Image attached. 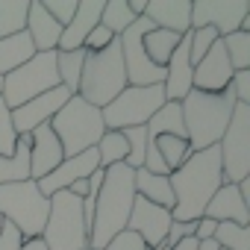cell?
<instances>
[{"mask_svg": "<svg viewBox=\"0 0 250 250\" xmlns=\"http://www.w3.org/2000/svg\"><path fill=\"white\" fill-rule=\"evenodd\" d=\"M168 180H171V191H174L171 218L174 221H200L206 203L224 186L218 147H206V150L191 153Z\"/></svg>", "mask_w": 250, "mask_h": 250, "instance_id": "6da1fadb", "label": "cell"}, {"mask_svg": "<svg viewBox=\"0 0 250 250\" xmlns=\"http://www.w3.org/2000/svg\"><path fill=\"white\" fill-rule=\"evenodd\" d=\"M133 200H136L133 168H127L124 162L106 168L97 200H94V218H91V229H88V250H103L115 235H121L127 229Z\"/></svg>", "mask_w": 250, "mask_h": 250, "instance_id": "7a4b0ae2", "label": "cell"}, {"mask_svg": "<svg viewBox=\"0 0 250 250\" xmlns=\"http://www.w3.org/2000/svg\"><path fill=\"white\" fill-rule=\"evenodd\" d=\"M235 94L232 88L221 91V94H203V91H188L180 100V112H183V127H186V139L191 153L206 150V147H218L229 115L235 109Z\"/></svg>", "mask_w": 250, "mask_h": 250, "instance_id": "3957f363", "label": "cell"}, {"mask_svg": "<svg viewBox=\"0 0 250 250\" xmlns=\"http://www.w3.org/2000/svg\"><path fill=\"white\" fill-rule=\"evenodd\" d=\"M50 130H53V136L59 139L65 159H68V156H80V153L97 147L100 136L106 133L100 109L91 106V103H85V100L77 97V94H71L68 103L50 118Z\"/></svg>", "mask_w": 250, "mask_h": 250, "instance_id": "277c9868", "label": "cell"}, {"mask_svg": "<svg viewBox=\"0 0 250 250\" xmlns=\"http://www.w3.org/2000/svg\"><path fill=\"white\" fill-rule=\"evenodd\" d=\"M127 85L130 83H127V71H124V56H121L118 39L106 50H100V53H85L77 97H83L85 103L103 109L106 103H112Z\"/></svg>", "mask_w": 250, "mask_h": 250, "instance_id": "5b68a950", "label": "cell"}, {"mask_svg": "<svg viewBox=\"0 0 250 250\" xmlns=\"http://www.w3.org/2000/svg\"><path fill=\"white\" fill-rule=\"evenodd\" d=\"M50 215V197H44L36 186V180L0 186V218L9 221L24 241L42 238V229Z\"/></svg>", "mask_w": 250, "mask_h": 250, "instance_id": "8992f818", "label": "cell"}, {"mask_svg": "<svg viewBox=\"0 0 250 250\" xmlns=\"http://www.w3.org/2000/svg\"><path fill=\"white\" fill-rule=\"evenodd\" d=\"M47 250H88V227L83 218V200L68 188L50 197V215L42 229Z\"/></svg>", "mask_w": 250, "mask_h": 250, "instance_id": "52a82bcc", "label": "cell"}, {"mask_svg": "<svg viewBox=\"0 0 250 250\" xmlns=\"http://www.w3.org/2000/svg\"><path fill=\"white\" fill-rule=\"evenodd\" d=\"M165 91L162 85H127L112 103L100 109L103 127L106 130H130V127H145V124L165 106Z\"/></svg>", "mask_w": 250, "mask_h": 250, "instance_id": "ba28073f", "label": "cell"}, {"mask_svg": "<svg viewBox=\"0 0 250 250\" xmlns=\"http://www.w3.org/2000/svg\"><path fill=\"white\" fill-rule=\"evenodd\" d=\"M59 88V74H56V50L53 53H36L27 59L21 68L3 77V100L9 109H18L30 103L33 97Z\"/></svg>", "mask_w": 250, "mask_h": 250, "instance_id": "9c48e42d", "label": "cell"}, {"mask_svg": "<svg viewBox=\"0 0 250 250\" xmlns=\"http://www.w3.org/2000/svg\"><path fill=\"white\" fill-rule=\"evenodd\" d=\"M218 153H221L224 183L235 186L244 177H250V106L247 103H235L229 124L218 142Z\"/></svg>", "mask_w": 250, "mask_h": 250, "instance_id": "30bf717a", "label": "cell"}, {"mask_svg": "<svg viewBox=\"0 0 250 250\" xmlns=\"http://www.w3.org/2000/svg\"><path fill=\"white\" fill-rule=\"evenodd\" d=\"M247 12V0H191V30L212 27L224 39L238 33V24Z\"/></svg>", "mask_w": 250, "mask_h": 250, "instance_id": "8fae6325", "label": "cell"}, {"mask_svg": "<svg viewBox=\"0 0 250 250\" xmlns=\"http://www.w3.org/2000/svg\"><path fill=\"white\" fill-rule=\"evenodd\" d=\"M171 212L162 209V206H153L150 200L145 197H136L133 200V212H130V221H127V229L136 232L147 250H162L165 247V235H168V227H171Z\"/></svg>", "mask_w": 250, "mask_h": 250, "instance_id": "7c38bea8", "label": "cell"}, {"mask_svg": "<svg viewBox=\"0 0 250 250\" xmlns=\"http://www.w3.org/2000/svg\"><path fill=\"white\" fill-rule=\"evenodd\" d=\"M232 65L227 59V50H224V42L218 39L206 56L194 65V74H191V88L194 91H203V94H221L229 88V80H232Z\"/></svg>", "mask_w": 250, "mask_h": 250, "instance_id": "4fadbf2b", "label": "cell"}, {"mask_svg": "<svg viewBox=\"0 0 250 250\" xmlns=\"http://www.w3.org/2000/svg\"><path fill=\"white\" fill-rule=\"evenodd\" d=\"M68 91L59 85V88H53V91H44V94H39V97H33L30 103H24V106H18V109H9L12 112V124H15V133L18 136H30L33 130H39L42 124H50V118L68 103Z\"/></svg>", "mask_w": 250, "mask_h": 250, "instance_id": "5bb4252c", "label": "cell"}, {"mask_svg": "<svg viewBox=\"0 0 250 250\" xmlns=\"http://www.w3.org/2000/svg\"><path fill=\"white\" fill-rule=\"evenodd\" d=\"M97 168H100V159H97V150L91 147V150H85V153H80V156L62 159V165H59L53 174H47L44 180H39L36 186H39V191H42L44 197H53L56 191H65V188H71L74 183L88 180Z\"/></svg>", "mask_w": 250, "mask_h": 250, "instance_id": "9a60e30c", "label": "cell"}, {"mask_svg": "<svg viewBox=\"0 0 250 250\" xmlns=\"http://www.w3.org/2000/svg\"><path fill=\"white\" fill-rule=\"evenodd\" d=\"M65 153H62V145L59 139L53 136L50 124H42L39 130L30 133V180H44L47 174H53L59 165H62Z\"/></svg>", "mask_w": 250, "mask_h": 250, "instance_id": "2e32d148", "label": "cell"}, {"mask_svg": "<svg viewBox=\"0 0 250 250\" xmlns=\"http://www.w3.org/2000/svg\"><path fill=\"white\" fill-rule=\"evenodd\" d=\"M191 33V30H188ZM188 33L180 39L177 50L171 53L168 65H165V83H162V91H165V100L168 103H180L188 91H191V74H194V65L188 59Z\"/></svg>", "mask_w": 250, "mask_h": 250, "instance_id": "e0dca14e", "label": "cell"}, {"mask_svg": "<svg viewBox=\"0 0 250 250\" xmlns=\"http://www.w3.org/2000/svg\"><path fill=\"white\" fill-rule=\"evenodd\" d=\"M203 218L215 221V224H235V227H247L250 224V206L244 203V197L238 194V186L224 183L212 200L203 209Z\"/></svg>", "mask_w": 250, "mask_h": 250, "instance_id": "ac0fdd59", "label": "cell"}, {"mask_svg": "<svg viewBox=\"0 0 250 250\" xmlns=\"http://www.w3.org/2000/svg\"><path fill=\"white\" fill-rule=\"evenodd\" d=\"M145 18L156 30L186 36L191 30V0H147Z\"/></svg>", "mask_w": 250, "mask_h": 250, "instance_id": "d6986e66", "label": "cell"}, {"mask_svg": "<svg viewBox=\"0 0 250 250\" xmlns=\"http://www.w3.org/2000/svg\"><path fill=\"white\" fill-rule=\"evenodd\" d=\"M100 12H103V0H77V12L71 24L62 30L56 50H83L88 33L100 24Z\"/></svg>", "mask_w": 250, "mask_h": 250, "instance_id": "ffe728a7", "label": "cell"}, {"mask_svg": "<svg viewBox=\"0 0 250 250\" xmlns=\"http://www.w3.org/2000/svg\"><path fill=\"white\" fill-rule=\"evenodd\" d=\"M27 36L36 47V53H53L62 36V27L44 12L42 0H30V9H27Z\"/></svg>", "mask_w": 250, "mask_h": 250, "instance_id": "44dd1931", "label": "cell"}, {"mask_svg": "<svg viewBox=\"0 0 250 250\" xmlns=\"http://www.w3.org/2000/svg\"><path fill=\"white\" fill-rule=\"evenodd\" d=\"M133 183H136V197H145L153 206H162L168 212L174 209V191H171V180L168 177H159V174H150L145 168H136L133 171Z\"/></svg>", "mask_w": 250, "mask_h": 250, "instance_id": "7402d4cb", "label": "cell"}, {"mask_svg": "<svg viewBox=\"0 0 250 250\" xmlns=\"http://www.w3.org/2000/svg\"><path fill=\"white\" fill-rule=\"evenodd\" d=\"M33 56H36V47H33L27 30L24 33H15L9 39H0V77L12 74L15 68H21Z\"/></svg>", "mask_w": 250, "mask_h": 250, "instance_id": "603a6c76", "label": "cell"}, {"mask_svg": "<svg viewBox=\"0 0 250 250\" xmlns=\"http://www.w3.org/2000/svg\"><path fill=\"white\" fill-rule=\"evenodd\" d=\"M24 180H30V136H18L12 156H0V186Z\"/></svg>", "mask_w": 250, "mask_h": 250, "instance_id": "cb8c5ba5", "label": "cell"}, {"mask_svg": "<svg viewBox=\"0 0 250 250\" xmlns=\"http://www.w3.org/2000/svg\"><path fill=\"white\" fill-rule=\"evenodd\" d=\"M180 39H183V36H177V33H168V30H156V27H153V30H147V33H145L142 47H145L147 59H150L156 68H165V65H168V59H171V53L177 50Z\"/></svg>", "mask_w": 250, "mask_h": 250, "instance_id": "d4e9b609", "label": "cell"}, {"mask_svg": "<svg viewBox=\"0 0 250 250\" xmlns=\"http://www.w3.org/2000/svg\"><path fill=\"white\" fill-rule=\"evenodd\" d=\"M145 130H147V142L156 139V136H183V139H186L180 103H165V106L145 124Z\"/></svg>", "mask_w": 250, "mask_h": 250, "instance_id": "484cf974", "label": "cell"}, {"mask_svg": "<svg viewBox=\"0 0 250 250\" xmlns=\"http://www.w3.org/2000/svg\"><path fill=\"white\" fill-rule=\"evenodd\" d=\"M83 62H85V50H56V74H59V85H62L68 94H77V88H80Z\"/></svg>", "mask_w": 250, "mask_h": 250, "instance_id": "4316f807", "label": "cell"}, {"mask_svg": "<svg viewBox=\"0 0 250 250\" xmlns=\"http://www.w3.org/2000/svg\"><path fill=\"white\" fill-rule=\"evenodd\" d=\"M147 145H150V147H156V153L162 156V162H165L168 174H174V171H177L188 156H191L188 139H183V136H156V139H150Z\"/></svg>", "mask_w": 250, "mask_h": 250, "instance_id": "83f0119b", "label": "cell"}, {"mask_svg": "<svg viewBox=\"0 0 250 250\" xmlns=\"http://www.w3.org/2000/svg\"><path fill=\"white\" fill-rule=\"evenodd\" d=\"M30 0H0V39H9L27 30Z\"/></svg>", "mask_w": 250, "mask_h": 250, "instance_id": "f1b7e54d", "label": "cell"}, {"mask_svg": "<svg viewBox=\"0 0 250 250\" xmlns=\"http://www.w3.org/2000/svg\"><path fill=\"white\" fill-rule=\"evenodd\" d=\"M136 18L139 15H133V9H130V3L127 0H103V12H100V27H106L112 36H121L127 27H133L136 24Z\"/></svg>", "mask_w": 250, "mask_h": 250, "instance_id": "f546056e", "label": "cell"}, {"mask_svg": "<svg viewBox=\"0 0 250 250\" xmlns=\"http://www.w3.org/2000/svg\"><path fill=\"white\" fill-rule=\"evenodd\" d=\"M94 150H97V159H100V171L127 162V142H124V136L118 130H106Z\"/></svg>", "mask_w": 250, "mask_h": 250, "instance_id": "4dcf8cb0", "label": "cell"}, {"mask_svg": "<svg viewBox=\"0 0 250 250\" xmlns=\"http://www.w3.org/2000/svg\"><path fill=\"white\" fill-rule=\"evenodd\" d=\"M221 42L232 71H250V33H232V36H224Z\"/></svg>", "mask_w": 250, "mask_h": 250, "instance_id": "1f68e13d", "label": "cell"}, {"mask_svg": "<svg viewBox=\"0 0 250 250\" xmlns=\"http://www.w3.org/2000/svg\"><path fill=\"white\" fill-rule=\"evenodd\" d=\"M212 241L221 250H250V229L235 227V224H218Z\"/></svg>", "mask_w": 250, "mask_h": 250, "instance_id": "d6a6232c", "label": "cell"}, {"mask_svg": "<svg viewBox=\"0 0 250 250\" xmlns=\"http://www.w3.org/2000/svg\"><path fill=\"white\" fill-rule=\"evenodd\" d=\"M15 145H18V133H15V124H12V112L0 100V156H12Z\"/></svg>", "mask_w": 250, "mask_h": 250, "instance_id": "836d02e7", "label": "cell"}, {"mask_svg": "<svg viewBox=\"0 0 250 250\" xmlns=\"http://www.w3.org/2000/svg\"><path fill=\"white\" fill-rule=\"evenodd\" d=\"M42 6H44V12L65 30V27L71 24L74 12H77V0H42Z\"/></svg>", "mask_w": 250, "mask_h": 250, "instance_id": "e575fe53", "label": "cell"}, {"mask_svg": "<svg viewBox=\"0 0 250 250\" xmlns=\"http://www.w3.org/2000/svg\"><path fill=\"white\" fill-rule=\"evenodd\" d=\"M115 39H118V36H112L106 27H100V24H97V27L88 33V39L83 42V50H85V53H100V50H106Z\"/></svg>", "mask_w": 250, "mask_h": 250, "instance_id": "d590c367", "label": "cell"}, {"mask_svg": "<svg viewBox=\"0 0 250 250\" xmlns=\"http://www.w3.org/2000/svg\"><path fill=\"white\" fill-rule=\"evenodd\" d=\"M194 229H197V221H171L168 235H165V247L171 250V247L180 244L183 238H194Z\"/></svg>", "mask_w": 250, "mask_h": 250, "instance_id": "8d00e7d4", "label": "cell"}, {"mask_svg": "<svg viewBox=\"0 0 250 250\" xmlns=\"http://www.w3.org/2000/svg\"><path fill=\"white\" fill-rule=\"evenodd\" d=\"M103 250H147V247H145V241H142L136 232L124 229V232H121V235H115Z\"/></svg>", "mask_w": 250, "mask_h": 250, "instance_id": "74e56055", "label": "cell"}, {"mask_svg": "<svg viewBox=\"0 0 250 250\" xmlns=\"http://www.w3.org/2000/svg\"><path fill=\"white\" fill-rule=\"evenodd\" d=\"M229 88H232V94H235L238 103L250 106V71H235L232 80H229Z\"/></svg>", "mask_w": 250, "mask_h": 250, "instance_id": "f35d334b", "label": "cell"}, {"mask_svg": "<svg viewBox=\"0 0 250 250\" xmlns=\"http://www.w3.org/2000/svg\"><path fill=\"white\" fill-rule=\"evenodd\" d=\"M21 247H24V235L9 221H3V229H0V250H21Z\"/></svg>", "mask_w": 250, "mask_h": 250, "instance_id": "ab89813d", "label": "cell"}, {"mask_svg": "<svg viewBox=\"0 0 250 250\" xmlns=\"http://www.w3.org/2000/svg\"><path fill=\"white\" fill-rule=\"evenodd\" d=\"M215 227H218L215 221L200 218V221H197V229H194V238H197V241H209V238L215 235Z\"/></svg>", "mask_w": 250, "mask_h": 250, "instance_id": "60d3db41", "label": "cell"}, {"mask_svg": "<svg viewBox=\"0 0 250 250\" xmlns=\"http://www.w3.org/2000/svg\"><path fill=\"white\" fill-rule=\"evenodd\" d=\"M68 191H71L74 197H80V200H83V197L88 194V180H80V183H74V186H71Z\"/></svg>", "mask_w": 250, "mask_h": 250, "instance_id": "b9f144b4", "label": "cell"}, {"mask_svg": "<svg viewBox=\"0 0 250 250\" xmlns=\"http://www.w3.org/2000/svg\"><path fill=\"white\" fill-rule=\"evenodd\" d=\"M127 3H130V9H133V15H145V9H147V0H127Z\"/></svg>", "mask_w": 250, "mask_h": 250, "instance_id": "7bdbcfd3", "label": "cell"}, {"mask_svg": "<svg viewBox=\"0 0 250 250\" xmlns=\"http://www.w3.org/2000/svg\"><path fill=\"white\" fill-rule=\"evenodd\" d=\"M171 250H197V238H183V241L174 244Z\"/></svg>", "mask_w": 250, "mask_h": 250, "instance_id": "ee69618b", "label": "cell"}, {"mask_svg": "<svg viewBox=\"0 0 250 250\" xmlns=\"http://www.w3.org/2000/svg\"><path fill=\"white\" fill-rule=\"evenodd\" d=\"M21 250H47V247H44V241H42V238H30V241H24V247H21Z\"/></svg>", "mask_w": 250, "mask_h": 250, "instance_id": "f6af8a7d", "label": "cell"}, {"mask_svg": "<svg viewBox=\"0 0 250 250\" xmlns=\"http://www.w3.org/2000/svg\"><path fill=\"white\" fill-rule=\"evenodd\" d=\"M197 250H218V244L209 238V241H197Z\"/></svg>", "mask_w": 250, "mask_h": 250, "instance_id": "bcb514c9", "label": "cell"}, {"mask_svg": "<svg viewBox=\"0 0 250 250\" xmlns=\"http://www.w3.org/2000/svg\"><path fill=\"white\" fill-rule=\"evenodd\" d=\"M0 97H3V77H0Z\"/></svg>", "mask_w": 250, "mask_h": 250, "instance_id": "7dc6e473", "label": "cell"}, {"mask_svg": "<svg viewBox=\"0 0 250 250\" xmlns=\"http://www.w3.org/2000/svg\"><path fill=\"white\" fill-rule=\"evenodd\" d=\"M0 229H3V218H0Z\"/></svg>", "mask_w": 250, "mask_h": 250, "instance_id": "c3c4849f", "label": "cell"}, {"mask_svg": "<svg viewBox=\"0 0 250 250\" xmlns=\"http://www.w3.org/2000/svg\"><path fill=\"white\" fill-rule=\"evenodd\" d=\"M162 250H168V247H162Z\"/></svg>", "mask_w": 250, "mask_h": 250, "instance_id": "681fc988", "label": "cell"}, {"mask_svg": "<svg viewBox=\"0 0 250 250\" xmlns=\"http://www.w3.org/2000/svg\"><path fill=\"white\" fill-rule=\"evenodd\" d=\"M218 250H221V247H218Z\"/></svg>", "mask_w": 250, "mask_h": 250, "instance_id": "f907efd6", "label": "cell"}]
</instances>
